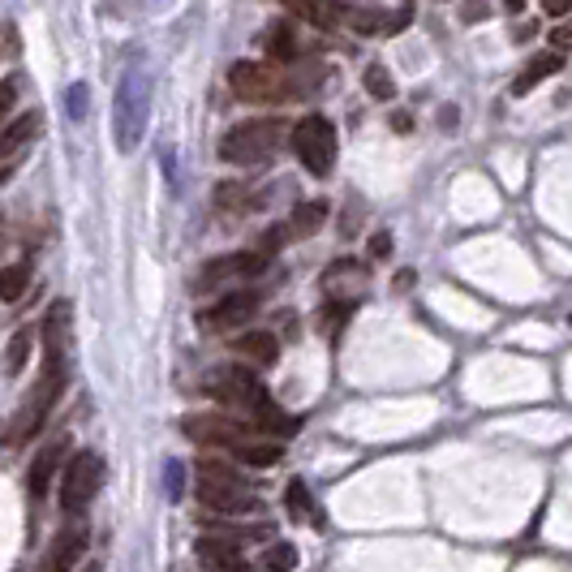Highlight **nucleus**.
Returning <instances> with one entry per match:
<instances>
[{
	"instance_id": "obj_1",
	"label": "nucleus",
	"mask_w": 572,
	"mask_h": 572,
	"mask_svg": "<svg viewBox=\"0 0 572 572\" xmlns=\"http://www.w3.org/2000/svg\"><path fill=\"white\" fill-rule=\"evenodd\" d=\"M206 392H211L220 405H233V409H242V413H250L263 431H288V426H293L285 413L276 409V401L267 396V388L258 383V374H254V370H242V367L211 370Z\"/></svg>"
},
{
	"instance_id": "obj_2",
	"label": "nucleus",
	"mask_w": 572,
	"mask_h": 572,
	"mask_svg": "<svg viewBox=\"0 0 572 572\" xmlns=\"http://www.w3.org/2000/svg\"><path fill=\"white\" fill-rule=\"evenodd\" d=\"M147 121H151V78L142 65H129L113 95V138H117L121 156L142 147Z\"/></svg>"
},
{
	"instance_id": "obj_3",
	"label": "nucleus",
	"mask_w": 572,
	"mask_h": 572,
	"mask_svg": "<svg viewBox=\"0 0 572 572\" xmlns=\"http://www.w3.org/2000/svg\"><path fill=\"white\" fill-rule=\"evenodd\" d=\"M61 392H65V362H43L40 383L27 392V401L18 405V413L0 426V444L22 448L27 439H35L43 431V422L52 417V405L61 401Z\"/></svg>"
},
{
	"instance_id": "obj_4",
	"label": "nucleus",
	"mask_w": 572,
	"mask_h": 572,
	"mask_svg": "<svg viewBox=\"0 0 572 572\" xmlns=\"http://www.w3.org/2000/svg\"><path fill=\"white\" fill-rule=\"evenodd\" d=\"M199 504L211 512H224V517H245L258 508V495L245 490V483L220 460H199Z\"/></svg>"
},
{
	"instance_id": "obj_5",
	"label": "nucleus",
	"mask_w": 572,
	"mask_h": 572,
	"mask_svg": "<svg viewBox=\"0 0 572 572\" xmlns=\"http://www.w3.org/2000/svg\"><path fill=\"white\" fill-rule=\"evenodd\" d=\"M280 138H285V125L280 121H242L220 138V156L229 163L250 168V163L272 160L276 147H280Z\"/></svg>"
},
{
	"instance_id": "obj_6",
	"label": "nucleus",
	"mask_w": 572,
	"mask_h": 572,
	"mask_svg": "<svg viewBox=\"0 0 572 572\" xmlns=\"http://www.w3.org/2000/svg\"><path fill=\"white\" fill-rule=\"evenodd\" d=\"M293 151H297V160L306 163L310 177H327L336 168V125L319 117V113L301 117L293 125Z\"/></svg>"
},
{
	"instance_id": "obj_7",
	"label": "nucleus",
	"mask_w": 572,
	"mask_h": 572,
	"mask_svg": "<svg viewBox=\"0 0 572 572\" xmlns=\"http://www.w3.org/2000/svg\"><path fill=\"white\" fill-rule=\"evenodd\" d=\"M104 487V460L95 452H74L65 465H61V508L74 517L82 512Z\"/></svg>"
},
{
	"instance_id": "obj_8",
	"label": "nucleus",
	"mask_w": 572,
	"mask_h": 572,
	"mask_svg": "<svg viewBox=\"0 0 572 572\" xmlns=\"http://www.w3.org/2000/svg\"><path fill=\"white\" fill-rule=\"evenodd\" d=\"M229 86H233V95L245 99V104H276V99H285V78L272 70V65H263V61H237L233 70H229Z\"/></svg>"
},
{
	"instance_id": "obj_9",
	"label": "nucleus",
	"mask_w": 572,
	"mask_h": 572,
	"mask_svg": "<svg viewBox=\"0 0 572 572\" xmlns=\"http://www.w3.org/2000/svg\"><path fill=\"white\" fill-rule=\"evenodd\" d=\"M181 431H186V439H194V444H215V448H237L245 439H254L245 426L220 417V413H190V417L181 422Z\"/></svg>"
},
{
	"instance_id": "obj_10",
	"label": "nucleus",
	"mask_w": 572,
	"mask_h": 572,
	"mask_svg": "<svg viewBox=\"0 0 572 572\" xmlns=\"http://www.w3.org/2000/svg\"><path fill=\"white\" fill-rule=\"evenodd\" d=\"M254 310H258V297L254 293H229V297L211 301L203 315H199V327L203 331H237Z\"/></svg>"
},
{
	"instance_id": "obj_11",
	"label": "nucleus",
	"mask_w": 572,
	"mask_h": 572,
	"mask_svg": "<svg viewBox=\"0 0 572 572\" xmlns=\"http://www.w3.org/2000/svg\"><path fill=\"white\" fill-rule=\"evenodd\" d=\"M65 452H70V439H65V435H56V439H47V444L40 448V456L31 460V478H27V487H31L35 499H43V490L52 487V478L61 474Z\"/></svg>"
},
{
	"instance_id": "obj_12",
	"label": "nucleus",
	"mask_w": 572,
	"mask_h": 572,
	"mask_svg": "<svg viewBox=\"0 0 572 572\" xmlns=\"http://www.w3.org/2000/svg\"><path fill=\"white\" fill-rule=\"evenodd\" d=\"M82 551H86V530H82V526H70V530H61L52 538V547H47V555H43L40 572H74V564L82 560Z\"/></svg>"
},
{
	"instance_id": "obj_13",
	"label": "nucleus",
	"mask_w": 572,
	"mask_h": 572,
	"mask_svg": "<svg viewBox=\"0 0 572 572\" xmlns=\"http://www.w3.org/2000/svg\"><path fill=\"white\" fill-rule=\"evenodd\" d=\"M70 336H74V306L70 301H56L47 310V324H43V353H47V362H65Z\"/></svg>"
},
{
	"instance_id": "obj_14",
	"label": "nucleus",
	"mask_w": 572,
	"mask_h": 572,
	"mask_svg": "<svg viewBox=\"0 0 572 572\" xmlns=\"http://www.w3.org/2000/svg\"><path fill=\"white\" fill-rule=\"evenodd\" d=\"M263 272V254H229L206 263V272L199 276V288L224 285V280H242V276H258Z\"/></svg>"
},
{
	"instance_id": "obj_15",
	"label": "nucleus",
	"mask_w": 572,
	"mask_h": 572,
	"mask_svg": "<svg viewBox=\"0 0 572 572\" xmlns=\"http://www.w3.org/2000/svg\"><path fill=\"white\" fill-rule=\"evenodd\" d=\"M194 551H199V560H203L211 572H254L250 560L242 555V547L229 542V538H199Z\"/></svg>"
},
{
	"instance_id": "obj_16",
	"label": "nucleus",
	"mask_w": 572,
	"mask_h": 572,
	"mask_svg": "<svg viewBox=\"0 0 572 572\" xmlns=\"http://www.w3.org/2000/svg\"><path fill=\"white\" fill-rule=\"evenodd\" d=\"M288 13H297V18H306L310 27H319V31H331V27H340V18H345V4L340 0H280Z\"/></svg>"
},
{
	"instance_id": "obj_17",
	"label": "nucleus",
	"mask_w": 572,
	"mask_h": 572,
	"mask_svg": "<svg viewBox=\"0 0 572 572\" xmlns=\"http://www.w3.org/2000/svg\"><path fill=\"white\" fill-rule=\"evenodd\" d=\"M43 129V117L40 113H22L18 121H9L4 129H0V163L9 160V156H18L35 134Z\"/></svg>"
},
{
	"instance_id": "obj_18",
	"label": "nucleus",
	"mask_w": 572,
	"mask_h": 572,
	"mask_svg": "<svg viewBox=\"0 0 572 572\" xmlns=\"http://www.w3.org/2000/svg\"><path fill=\"white\" fill-rule=\"evenodd\" d=\"M349 22H353V31H362V35H374V31H383V35H396V31H405L409 13H379V9H349Z\"/></svg>"
},
{
	"instance_id": "obj_19",
	"label": "nucleus",
	"mask_w": 572,
	"mask_h": 572,
	"mask_svg": "<svg viewBox=\"0 0 572 572\" xmlns=\"http://www.w3.org/2000/svg\"><path fill=\"white\" fill-rule=\"evenodd\" d=\"M560 70H564V56H560V52H538L530 65L517 74V82H512V95H530L538 82L551 78V74H560Z\"/></svg>"
},
{
	"instance_id": "obj_20",
	"label": "nucleus",
	"mask_w": 572,
	"mask_h": 572,
	"mask_svg": "<svg viewBox=\"0 0 572 572\" xmlns=\"http://www.w3.org/2000/svg\"><path fill=\"white\" fill-rule=\"evenodd\" d=\"M237 345V353L250 358V362H258V367H272L276 358H280V345H276V336L272 331H245L233 340Z\"/></svg>"
},
{
	"instance_id": "obj_21",
	"label": "nucleus",
	"mask_w": 572,
	"mask_h": 572,
	"mask_svg": "<svg viewBox=\"0 0 572 572\" xmlns=\"http://www.w3.org/2000/svg\"><path fill=\"white\" fill-rule=\"evenodd\" d=\"M327 220V203L324 199H306V203L293 206V215H288V233L293 237H310V233H319Z\"/></svg>"
},
{
	"instance_id": "obj_22",
	"label": "nucleus",
	"mask_w": 572,
	"mask_h": 572,
	"mask_svg": "<svg viewBox=\"0 0 572 572\" xmlns=\"http://www.w3.org/2000/svg\"><path fill=\"white\" fill-rule=\"evenodd\" d=\"M27 288H31V263H27V258H22V263H9V267L0 272V301H4V306L22 301Z\"/></svg>"
},
{
	"instance_id": "obj_23",
	"label": "nucleus",
	"mask_w": 572,
	"mask_h": 572,
	"mask_svg": "<svg viewBox=\"0 0 572 572\" xmlns=\"http://www.w3.org/2000/svg\"><path fill=\"white\" fill-rule=\"evenodd\" d=\"M31 327H22V331H13V340H9V353H4V374H18V370L27 367V358H31Z\"/></svg>"
},
{
	"instance_id": "obj_24",
	"label": "nucleus",
	"mask_w": 572,
	"mask_h": 572,
	"mask_svg": "<svg viewBox=\"0 0 572 572\" xmlns=\"http://www.w3.org/2000/svg\"><path fill=\"white\" fill-rule=\"evenodd\" d=\"M297 569V547L293 542H272L263 551V572H293Z\"/></svg>"
},
{
	"instance_id": "obj_25",
	"label": "nucleus",
	"mask_w": 572,
	"mask_h": 572,
	"mask_svg": "<svg viewBox=\"0 0 572 572\" xmlns=\"http://www.w3.org/2000/svg\"><path fill=\"white\" fill-rule=\"evenodd\" d=\"M237 460H245V465H258V469H267V465H276L280 460V448L276 444H254V439H245V444H237Z\"/></svg>"
},
{
	"instance_id": "obj_26",
	"label": "nucleus",
	"mask_w": 572,
	"mask_h": 572,
	"mask_svg": "<svg viewBox=\"0 0 572 572\" xmlns=\"http://www.w3.org/2000/svg\"><path fill=\"white\" fill-rule=\"evenodd\" d=\"M367 91L374 95V99H383V104H388V99H396V82H392V74H388V65H379V61L367 65Z\"/></svg>"
},
{
	"instance_id": "obj_27",
	"label": "nucleus",
	"mask_w": 572,
	"mask_h": 572,
	"mask_svg": "<svg viewBox=\"0 0 572 572\" xmlns=\"http://www.w3.org/2000/svg\"><path fill=\"white\" fill-rule=\"evenodd\" d=\"M267 52L276 56V61H293V52H297V40H293V27H285V22H276L272 31H267Z\"/></svg>"
},
{
	"instance_id": "obj_28",
	"label": "nucleus",
	"mask_w": 572,
	"mask_h": 572,
	"mask_svg": "<svg viewBox=\"0 0 572 572\" xmlns=\"http://www.w3.org/2000/svg\"><path fill=\"white\" fill-rule=\"evenodd\" d=\"M285 504L293 517H310V495H306V483H288Z\"/></svg>"
},
{
	"instance_id": "obj_29",
	"label": "nucleus",
	"mask_w": 572,
	"mask_h": 572,
	"mask_svg": "<svg viewBox=\"0 0 572 572\" xmlns=\"http://www.w3.org/2000/svg\"><path fill=\"white\" fill-rule=\"evenodd\" d=\"M163 487H168V499H177L181 487H186V469H181V460H168L163 465Z\"/></svg>"
},
{
	"instance_id": "obj_30",
	"label": "nucleus",
	"mask_w": 572,
	"mask_h": 572,
	"mask_svg": "<svg viewBox=\"0 0 572 572\" xmlns=\"http://www.w3.org/2000/svg\"><path fill=\"white\" fill-rule=\"evenodd\" d=\"M70 117H74V121L86 117V86H82V82L70 86Z\"/></svg>"
},
{
	"instance_id": "obj_31",
	"label": "nucleus",
	"mask_w": 572,
	"mask_h": 572,
	"mask_svg": "<svg viewBox=\"0 0 572 572\" xmlns=\"http://www.w3.org/2000/svg\"><path fill=\"white\" fill-rule=\"evenodd\" d=\"M551 43H555V52H572V18L551 31Z\"/></svg>"
},
{
	"instance_id": "obj_32",
	"label": "nucleus",
	"mask_w": 572,
	"mask_h": 572,
	"mask_svg": "<svg viewBox=\"0 0 572 572\" xmlns=\"http://www.w3.org/2000/svg\"><path fill=\"white\" fill-rule=\"evenodd\" d=\"M13 99H18V82L4 78V82H0V121H4V113L13 108Z\"/></svg>"
},
{
	"instance_id": "obj_33",
	"label": "nucleus",
	"mask_w": 572,
	"mask_h": 572,
	"mask_svg": "<svg viewBox=\"0 0 572 572\" xmlns=\"http://www.w3.org/2000/svg\"><path fill=\"white\" fill-rule=\"evenodd\" d=\"M345 315H349V306H336V310H324V315H319V324H324V331H340Z\"/></svg>"
},
{
	"instance_id": "obj_34",
	"label": "nucleus",
	"mask_w": 572,
	"mask_h": 572,
	"mask_svg": "<svg viewBox=\"0 0 572 572\" xmlns=\"http://www.w3.org/2000/svg\"><path fill=\"white\" fill-rule=\"evenodd\" d=\"M388 250H392V242H388V237H383V233H379V237H374V242H370V254H379V258H383V254H388Z\"/></svg>"
},
{
	"instance_id": "obj_35",
	"label": "nucleus",
	"mask_w": 572,
	"mask_h": 572,
	"mask_svg": "<svg viewBox=\"0 0 572 572\" xmlns=\"http://www.w3.org/2000/svg\"><path fill=\"white\" fill-rule=\"evenodd\" d=\"M572 0H547V13H569Z\"/></svg>"
},
{
	"instance_id": "obj_36",
	"label": "nucleus",
	"mask_w": 572,
	"mask_h": 572,
	"mask_svg": "<svg viewBox=\"0 0 572 572\" xmlns=\"http://www.w3.org/2000/svg\"><path fill=\"white\" fill-rule=\"evenodd\" d=\"M483 13H487V4H469V9H465V18H469V22H478Z\"/></svg>"
},
{
	"instance_id": "obj_37",
	"label": "nucleus",
	"mask_w": 572,
	"mask_h": 572,
	"mask_svg": "<svg viewBox=\"0 0 572 572\" xmlns=\"http://www.w3.org/2000/svg\"><path fill=\"white\" fill-rule=\"evenodd\" d=\"M504 4H508L512 13H521V9H526V0H504Z\"/></svg>"
}]
</instances>
